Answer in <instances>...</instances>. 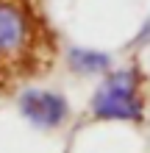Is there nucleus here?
Segmentation results:
<instances>
[{
    "label": "nucleus",
    "mask_w": 150,
    "mask_h": 153,
    "mask_svg": "<svg viewBox=\"0 0 150 153\" xmlns=\"http://www.w3.org/2000/svg\"><path fill=\"white\" fill-rule=\"evenodd\" d=\"M56 53L58 39L42 0H0V95L42 78Z\"/></svg>",
    "instance_id": "1"
},
{
    "label": "nucleus",
    "mask_w": 150,
    "mask_h": 153,
    "mask_svg": "<svg viewBox=\"0 0 150 153\" xmlns=\"http://www.w3.org/2000/svg\"><path fill=\"white\" fill-rule=\"evenodd\" d=\"M89 111L95 120L117 123H142L145 120V78L139 67H122L106 73L95 89Z\"/></svg>",
    "instance_id": "2"
},
{
    "label": "nucleus",
    "mask_w": 150,
    "mask_h": 153,
    "mask_svg": "<svg viewBox=\"0 0 150 153\" xmlns=\"http://www.w3.org/2000/svg\"><path fill=\"white\" fill-rule=\"evenodd\" d=\"M20 114L39 131H56L69 120V103L53 89H25L17 97Z\"/></svg>",
    "instance_id": "3"
},
{
    "label": "nucleus",
    "mask_w": 150,
    "mask_h": 153,
    "mask_svg": "<svg viewBox=\"0 0 150 153\" xmlns=\"http://www.w3.org/2000/svg\"><path fill=\"white\" fill-rule=\"evenodd\" d=\"M67 64H69V70L78 73V75H106V73H111L114 59H111L106 50H95V48H69Z\"/></svg>",
    "instance_id": "4"
},
{
    "label": "nucleus",
    "mask_w": 150,
    "mask_h": 153,
    "mask_svg": "<svg viewBox=\"0 0 150 153\" xmlns=\"http://www.w3.org/2000/svg\"><path fill=\"white\" fill-rule=\"evenodd\" d=\"M131 45H136V48H145V45H150V17L142 22V28L136 31V36H134V42Z\"/></svg>",
    "instance_id": "5"
}]
</instances>
